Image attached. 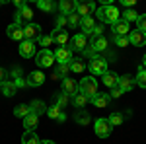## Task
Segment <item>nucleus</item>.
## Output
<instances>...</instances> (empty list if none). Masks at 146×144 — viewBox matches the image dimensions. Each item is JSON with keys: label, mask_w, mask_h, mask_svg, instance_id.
I'll return each instance as SVG.
<instances>
[{"label": "nucleus", "mask_w": 146, "mask_h": 144, "mask_svg": "<svg viewBox=\"0 0 146 144\" xmlns=\"http://www.w3.org/2000/svg\"><path fill=\"white\" fill-rule=\"evenodd\" d=\"M136 25H138L136 29H140V31H144V33H146V14H140V16H138Z\"/></svg>", "instance_id": "nucleus-42"}, {"label": "nucleus", "mask_w": 146, "mask_h": 144, "mask_svg": "<svg viewBox=\"0 0 146 144\" xmlns=\"http://www.w3.org/2000/svg\"><path fill=\"white\" fill-rule=\"evenodd\" d=\"M88 68H90V72L94 76H103L107 72V60L101 58V56H96V58H92L88 62Z\"/></svg>", "instance_id": "nucleus-3"}, {"label": "nucleus", "mask_w": 146, "mask_h": 144, "mask_svg": "<svg viewBox=\"0 0 146 144\" xmlns=\"http://www.w3.org/2000/svg\"><path fill=\"white\" fill-rule=\"evenodd\" d=\"M4 82H8V72H6L4 68L0 66V86H2Z\"/></svg>", "instance_id": "nucleus-46"}, {"label": "nucleus", "mask_w": 146, "mask_h": 144, "mask_svg": "<svg viewBox=\"0 0 146 144\" xmlns=\"http://www.w3.org/2000/svg\"><path fill=\"white\" fill-rule=\"evenodd\" d=\"M98 23H96V20L92 18V16H88V18H82V22H80V27H82V31H84V35H92L94 33V27H96Z\"/></svg>", "instance_id": "nucleus-20"}, {"label": "nucleus", "mask_w": 146, "mask_h": 144, "mask_svg": "<svg viewBox=\"0 0 146 144\" xmlns=\"http://www.w3.org/2000/svg\"><path fill=\"white\" fill-rule=\"evenodd\" d=\"M101 80H103V84H105V86H109V88H115V86L119 84V76H117L115 72H109V70L101 76Z\"/></svg>", "instance_id": "nucleus-26"}, {"label": "nucleus", "mask_w": 146, "mask_h": 144, "mask_svg": "<svg viewBox=\"0 0 146 144\" xmlns=\"http://www.w3.org/2000/svg\"><path fill=\"white\" fill-rule=\"evenodd\" d=\"M53 62H56V60H55V53H53V51H49V49H41V51L37 53V64H39L41 68L53 66Z\"/></svg>", "instance_id": "nucleus-4"}, {"label": "nucleus", "mask_w": 146, "mask_h": 144, "mask_svg": "<svg viewBox=\"0 0 146 144\" xmlns=\"http://www.w3.org/2000/svg\"><path fill=\"white\" fill-rule=\"evenodd\" d=\"M68 101H70V98H68L66 94H62V92L55 96V105H58L60 109H62V107H66V105H68Z\"/></svg>", "instance_id": "nucleus-36"}, {"label": "nucleus", "mask_w": 146, "mask_h": 144, "mask_svg": "<svg viewBox=\"0 0 146 144\" xmlns=\"http://www.w3.org/2000/svg\"><path fill=\"white\" fill-rule=\"evenodd\" d=\"M58 8L62 12V16H70V14H76L78 2H76V0H62V2L58 4Z\"/></svg>", "instance_id": "nucleus-16"}, {"label": "nucleus", "mask_w": 146, "mask_h": 144, "mask_svg": "<svg viewBox=\"0 0 146 144\" xmlns=\"http://www.w3.org/2000/svg\"><path fill=\"white\" fill-rule=\"evenodd\" d=\"M68 70H70V64H56L53 78L55 80H64V78H68Z\"/></svg>", "instance_id": "nucleus-24"}, {"label": "nucleus", "mask_w": 146, "mask_h": 144, "mask_svg": "<svg viewBox=\"0 0 146 144\" xmlns=\"http://www.w3.org/2000/svg\"><path fill=\"white\" fill-rule=\"evenodd\" d=\"M66 20H68V27H78L80 22H82V18H80L78 14H70V16H66Z\"/></svg>", "instance_id": "nucleus-37"}, {"label": "nucleus", "mask_w": 146, "mask_h": 144, "mask_svg": "<svg viewBox=\"0 0 146 144\" xmlns=\"http://www.w3.org/2000/svg\"><path fill=\"white\" fill-rule=\"evenodd\" d=\"M111 29H113V37H125V35L131 33V29H129V22H125V20L115 22L111 25Z\"/></svg>", "instance_id": "nucleus-12"}, {"label": "nucleus", "mask_w": 146, "mask_h": 144, "mask_svg": "<svg viewBox=\"0 0 146 144\" xmlns=\"http://www.w3.org/2000/svg\"><path fill=\"white\" fill-rule=\"evenodd\" d=\"M31 18H33V10L29 8V6H25V8H22V10L16 12V23H25V25H29L31 23Z\"/></svg>", "instance_id": "nucleus-8"}, {"label": "nucleus", "mask_w": 146, "mask_h": 144, "mask_svg": "<svg viewBox=\"0 0 146 144\" xmlns=\"http://www.w3.org/2000/svg\"><path fill=\"white\" fill-rule=\"evenodd\" d=\"M60 113H62V111H60L58 105H51V107L47 109V117H49V119H58V117H60Z\"/></svg>", "instance_id": "nucleus-38"}, {"label": "nucleus", "mask_w": 146, "mask_h": 144, "mask_svg": "<svg viewBox=\"0 0 146 144\" xmlns=\"http://www.w3.org/2000/svg\"><path fill=\"white\" fill-rule=\"evenodd\" d=\"M56 121H58V123H64V121H66V115H64V113H60V117H58Z\"/></svg>", "instance_id": "nucleus-51"}, {"label": "nucleus", "mask_w": 146, "mask_h": 144, "mask_svg": "<svg viewBox=\"0 0 146 144\" xmlns=\"http://www.w3.org/2000/svg\"><path fill=\"white\" fill-rule=\"evenodd\" d=\"M121 4H123V6H127L129 10H133V6H135V0H121Z\"/></svg>", "instance_id": "nucleus-49"}, {"label": "nucleus", "mask_w": 146, "mask_h": 144, "mask_svg": "<svg viewBox=\"0 0 146 144\" xmlns=\"http://www.w3.org/2000/svg\"><path fill=\"white\" fill-rule=\"evenodd\" d=\"M41 144H55L53 140H41Z\"/></svg>", "instance_id": "nucleus-52"}, {"label": "nucleus", "mask_w": 146, "mask_h": 144, "mask_svg": "<svg viewBox=\"0 0 146 144\" xmlns=\"http://www.w3.org/2000/svg\"><path fill=\"white\" fill-rule=\"evenodd\" d=\"M72 119H74V123H76V125H84V127H86V125L92 121L90 113H88V111H84V109H76V111H74V117H72Z\"/></svg>", "instance_id": "nucleus-21"}, {"label": "nucleus", "mask_w": 146, "mask_h": 144, "mask_svg": "<svg viewBox=\"0 0 146 144\" xmlns=\"http://www.w3.org/2000/svg\"><path fill=\"white\" fill-rule=\"evenodd\" d=\"M6 33H8V37L10 39H14V41H23L25 37H23V25H20V23H10L8 27H6Z\"/></svg>", "instance_id": "nucleus-7"}, {"label": "nucleus", "mask_w": 146, "mask_h": 144, "mask_svg": "<svg viewBox=\"0 0 146 144\" xmlns=\"http://www.w3.org/2000/svg\"><path fill=\"white\" fill-rule=\"evenodd\" d=\"M66 23H68L66 16H62V14H60V16H56V29H62Z\"/></svg>", "instance_id": "nucleus-43"}, {"label": "nucleus", "mask_w": 146, "mask_h": 144, "mask_svg": "<svg viewBox=\"0 0 146 144\" xmlns=\"http://www.w3.org/2000/svg\"><path fill=\"white\" fill-rule=\"evenodd\" d=\"M51 39L55 41V43H58V45H66L68 43V33L64 31V29H53V33H51Z\"/></svg>", "instance_id": "nucleus-23"}, {"label": "nucleus", "mask_w": 146, "mask_h": 144, "mask_svg": "<svg viewBox=\"0 0 146 144\" xmlns=\"http://www.w3.org/2000/svg\"><path fill=\"white\" fill-rule=\"evenodd\" d=\"M107 121L111 123V127H119V125H123L125 115H123V113H119V111H115V113H111V115L107 117Z\"/></svg>", "instance_id": "nucleus-33"}, {"label": "nucleus", "mask_w": 146, "mask_h": 144, "mask_svg": "<svg viewBox=\"0 0 146 144\" xmlns=\"http://www.w3.org/2000/svg\"><path fill=\"white\" fill-rule=\"evenodd\" d=\"M45 82V74L41 70H33L29 76H27V86L29 88H37V86H43Z\"/></svg>", "instance_id": "nucleus-15"}, {"label": "nucleus", "mask_w": 146, "mask_h": 144, "mask_svg": "<svg viewBox=\"0 0 146 144\" xmlns=\"http://www.w3.org/2000/svg\"><path fill=\"white\" fill-rule=\"evenodd\" d=\"M90 101L96 105V107H107L109 101H111V96H109V94H101V92H100V94H96Z\"/></svg>", "instance_id": "nucleus-19"}, {"label": "nucleus", "mask_w": 146, "mask_h": 144, "mask_svg": "<svg viewBox=\"0 0 146 144\" xmlns=\"http://www.w3.org/2000/svg\"><path fill=\"white\" fill-rule=\"evenodd\" d=\"M135 84H136L135 78H131L129 74H125V76H119V84H117V86L123 90V92H131V90L135 88Z\"/></svg>", "instance_id": "nucleus-22"}, {"label": "nucleus", "mask_w": 146, "mask_h": 144, "mask_svg": "<svg viewBox=\"0 0 146 144\" xmlns=\"http://www.w3.org/2000/svg\"><path fill=\"white\" fill-rule=\"evenodd\" d=\"M14 4H16V8H18V10H22V8L27 6V4H25V0H14Z\"/></svg>", "instance_id": "nucleus-50"}, {"label": "nucleus", "mask_w": 146, "mask_h": 144, "mask_svg": "<svg viewBox=\"0 0 146 144\" xmlns=\"http://www.w3.org/2000/svg\"><path fill=\"white\" fill-rule=\"evenodd\" d=\"M37 8L43 10V12H55L56 4L53 2V0H39V2H37Z\"/></svg>", "instance_id": "nucleus-32"}, {"label": "nucleus", "mask_w": 146, "mask_h": 144, "mask_svg": "<svg viewBox=\"0 0 146 144\" xmlns=\"http://www.w3.org/2000/svg\"><path fill=\"white\" fill-rule=\"evenodd\" d=\"M29 113H31V107H29V105H23V103L14 109V115H16V117H22V119H25Z\"/></svg>", "instance_id": "nucleus-35"}, {"label": "nucleus", "mask_w": 146, "mask_h": 144, "mask_svg": "<svg viewBox=\"0 0 146 144\" xmlns=\"http://www.w3.org/2000/svg\"><path fill=\"white\" fill-rule=\"evenodd\" d=\"M78 82H74L72 78H64L62 80V94H66L68 98H74L78 94Z\"/></svg>", "instance_id": "nucleus-11"}, {"label": "nucleus", "mask_w": 146, "mask_h": 144, "mask_svg": "<svg viewBox=\"0 0 146 144\" xmlns=\"http://www.w3.org/2000/svg\"><path fill=\"white\" fill-rule=\"evenodd\" d=\"M29 107H31V113H35L37 117H39V115H43V113H47V109H49L41 100H33L31 103H29Z\"/></svg>", "instance_id": "nucleus-25"}, {"label": "nucleus", "mask_w": 146, "mask_h": 144, "mask_svg": "<svg viewBox=\"0 0 146 144\" xmlns=\"http://www.w3.org/2000/svg\"><path fill=\"white\" fill-rule=\"evenodd\" d=\"M129 39H131V45H135V47H144L146 45V33L140 31V29L131 31L129 33Z\"/></svg>", "instance_id": "nucleus-17"}, {"label": "nucleus", "mask_w": 146, "mask_h": 144, "mask_svg": "<svg viewBox=\"0 0 146 144\" xmlns=\"http://www.w3.org/2000/svg\"><path fill=\"white\" fill-rule=\"evenodd\" d=\"M78 90H80V94H84L88 100H92V98L98 94V80H96L94 76L82 78L80 84H78Z\"/></svg>", "instance_id": "nucleus-2"}, {"label": "nucleus", "mask_w": 146, "mask_h": 144, "mask_svg": "<svg viewBox=\"0 0 146 144\" xmlns=\"http://www.w3.org/2000/svg\"><path fill=\"white\" fill-rule=\"evenodd\" d=\"M37 43L41 45V47H51V45H53V39H51V35H41V37L37 39Z\"/></svg>", "instance_id": "nucleus-41"}, {"label": "nucleus", "mask_w": 146, "mask_h": 144, "mask_svg": "<svg viewBox=\"0 0 146 144\" xmlns=\"http://www.w3.org/2000/svg\"><path fill=\"white\" fill-rule=\"evenodd\" d=\"M96 16L100 18L101 23H111V25L121 20V14L117 10V6H113V4H109V6H103L101 4L100 8H98V12H96Z\"/></svg>", "instance_id": "nucleus-1"}, {"label": "nucleus", "mask_w": 146, "mask_h": 144, "mask_svg": "<svg viewBox=\"0 0 146 144\" xmlns=\"http://www.w3.org/2000/svg\"><path fill=\"white\" fill-rule=\"evenodd\" d=\"M142 66L146 68V55H144V58H142Z\"/></svg>", "instance_id": "nucleus-53"}, {"label": "nucleus", "mask_w": 146, "mask_h": 144, "mask_svg": "<svg viewBox=\"0 0 146 144\" xmlns=\"http://www.w3.org/2000/svg\"><path fill=\"white\" fill-rule=\"evenodd\" d=\"M125 92L121 88H119V86H115V88H111V94H109V96H111V98H115V100H117V98H121V96H123Z\"/></svg>", "instance_id": "nucleus-44"}, {"label": "nucleus", "mask_w": 146, "mask_h": 144, "mask_svg": "<svg viewBox=\"0 0 146 144\" xmlns=\"http://www.w3.org/2000/svg\"><path fill=\"white\" fill-rule=\"evenodd\" d=\"M135 82H136V86H138V88L146 90V68H144V66H140V68H138Z\"/></svg>", "instance_id": "nucleus-30"}, {"label": "nucleus", "mask_w": 146, "mask_h": 144, "mask_svg": "<svg viewBox=\"0 0 146 144\" xmlns=\"http://www.w3.org/2000/svg\"><path fill=\"white\" fill-rule=\"evenodd\" d=\"M107 45H109V41H107L103 35H100V37H94V39H92L90 47L94 49V53H101V51L107 49Z\"/></svg>", "instance_id": "nucleus-18"}, {"label": "nucleus", "mask_w": 146, "mask_h": 144, "mask_svg": "<svg viewBox=\"0 0 146 144\" xmlns=\"http://www.w3.org/2000/svg\"><path fill=\"white\" fill-rule=\"evenodd\" d=\"M23 37L27 41H35V37L39 39L41 37V27L37 23H29V25H23Z\"/></svg>", "instance_id": "nucleus-10"}, {"label": "nucleus", "mask_w": 146, "mask_h": 144, "mask_svg": "<svg viewBox=\"0 0 146 144\" xmlns=\"http://www.w3.org/2000/svg\"><path fill=\"white\" fill-rule=\"evenodd\" d=\"M84 58H72V62H70V70L72 72H76V74H80V72H84Z\"/></svg>", "instance_id": "nucleus-34"}, {"label": "nucleus", "mask_w": 146, "mask_h": 144, "mask_svg": "<svg viewBox=\"0 0 146 144\" xmlns=\"http://www.w3.org/2000/svg\"><path fill=\"white\" fill-rule=\"evenodd\" d=\"M101 31H103V23H98V25H96V27H94V37H100L101 35Z\"/></svg>", "instance_id": "nucleus-47"}, {"label": "nucleus", "mask_w": 146, "mask_h": 144, "mask_svg": "<svg viewBox=\"0 0 146 144\" xmlns=\"http://www.w3.org/2000/svg\"><path fill=\"white\" fill-rule=\"evenodd\" d=\"M37 125H39V117H37L35 113H29V115L23 119V127H25V131H35Z\"/></svg>", "instance_id": "nucleus-27"}, {"label": "nucleus", "mask_w": 146, "mask_h": 144, "mask_svg": "<svg viewBox=\"0 0 146 144\" xmlns=\"http://www.w3.org/2000/svg\"><path fill=\"white\" fill-rule=\"evenodd\" d=\"M35 41H27V39H23L22 43H20V55L23 56V58H31V56H35Z\"/></svg>", "instance_id": "nucleus-9"}, {"label": "nucleus", "mask_w": 146, "mask_h": 144, "mask_svg": "<svg viewBox=\"0 0 146 144\" xmlns=\"http://www.w3.org/2000/svg\"><path fill=\"white\" fill-rule=\"evenodd\" d=\"M113 41L117 47H129L131 45V39H129V35H125V37H113Z\"/></svg>", "instance_id": "nucleus-40"}, {"label": "nucleus", "mask_w": 146, "mask_h": 144, "mask_svg": "<svg viewBox=\"0 0 146 144\" xmlns=\"http://www.w3.org/2000/svg\"><path fill=\"white\" fill-rule=\"evenodd\" d=\"M22 144H41V140H39L37 133H33V131H25L23 136H22Z\"/></svg>", "instance_id": "nucleus-28"}, {"label": "nucleus", "mask_w": 146, "mask_h": 144, "mask_svg": "<svg viewBox=\"0 0 146 144\" xmlns=\"http://www.w3.org/2000/svg\"><path fill=\"white\" fill-rule=\"evenodd\" d=\"M88 45V39L84 33H76L72 39H70V51H84Z\"/></svg>", "instance_id": "nucleus-13"}, {"label": "nucleus", "mask_w": 146, "mask_h": 144, "mask_svg": "<svg viewBox=\"0 0 146 144\" xmlns=\"http://www.w3.org/2000/svg\"><path fill=\"white\" fill-rule=\"evenodd\" d=\"M55 60L56 64H70L72 62V51L66 47H58L55 51Z\"/></svg>", "instance_id": "nucleus-6"}, {"label": "nucleus", "mask_w": 146, "mask_h": 144, "mask_svg": "<svg viewBox=\"0 0 146 144\" xmlns=\"http://www.w3.org/2000/svg\"><path fill=\"white\" fill-rule=\"evenodd\" d=\"M111 123L107 121V119H98V121L94 123V131L96 134L100 136V138H107L109 134H111Z\"/></svg>", "instance_id": "nucleus-5"}, {"label": "nucleus", "mask_w": 146, "mask_h": 144, "mask_svg": "<svg viewBox=\"0 0 146 144\" xmlns=\"http://www.w3.org/2000/svg\"><path fill=\"white\" fill-rule=\"evenodd\" d=\"M14 84H16V88H25V86H27V80L18 78V80H14Z\"/></svg>", "instance_id": "nucleus-48"}, {"label": "nucleus", "mask_w": 146, "mask_h": 144, "mask_svg": "<svg viewBox=\"0 0 146 144\" xmlns=\"http://www.w3.org/2000/svg\"><path fill=\"white\" fill-rule=\"evenodd\" d=\"M16 92H18V88H16V84L14 82H4L2 84V94L6 96V98H12V96H16Z\"/></svg>", "instance_id": "nucleus-31"}, {"label": "nucleus", "mask_w": 146, "mask_h": 144, "mask_svg": "<svg viewBox=\"0 0 146 144\" xmlns=\"http://www.w3.org/2000/svg\"><path fill=\"white\" fill-rule=\"evenodd\" d=\"M12 76L16 78V80H18V78H23V70L20 66H14L12 68Z\"/></svg>", "instance_id": "nucleus-45"}, {"label": "nucleus", "mask_w": 146, "mask_h": 144, "mask_svg": "<svg viewBox=\"0 0 146 144\" xmlns=\"http://www.w3.org/2000/svg\"><path fill=\"white\" fill-rule=\"evenodd\" d=\"M96 10H98L96 2H80L76 14H78L80 18H88V16H92V14H94Z\"/></svg>", "instance_id": "nucleus-14"}, {"label": "nucleus", "mask_w": 146, "mask_h": 144, "mask_svg": "<svg viewBox=\"0 0 146 144\" xmlns=\"http://www.w3.org/2000/svg\"><path fill=\"white\" fill-rule=\"evenodd\" d=\"M88 98H86V96H84V94H76V96H74V98H70V103H72V105H74V107H76V109H82V107H84V105H86V103H88Z\"/></svg>", "instance_id": "nucleus-29"}, {"label": "nucleus", "mask_w": 146, "mask_h": 144, "mask_svg": "<svg viewBox=\"0 0 146 144\" xmlns=\"http://www.w3.org/2000/svg\"><path fill=\"white\" fill-rule=\"evenodd\" d=\"M121 16H123V20H125V22H136L140 14H136L135 10H127V12H123Z\"/></svg>", "instance_id": "nucleus-39"}]
</instances>
